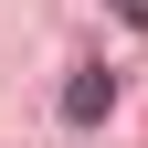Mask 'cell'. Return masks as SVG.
<instances>
[{
  "mask_svg": "<svg viewBox=\"0 0 148 148\" xmlns=\"http://www.w3.org/2000/svg\"><path fill=\"white\" fill-rule=\"evenodd\" d=\"M106 106H116V74L106 64H74L64 74V127H106Z\"/></svg>",
  "mask_w": 148,
  "mask_h": 148,
  "instance_id": "6da1fadb",
  "label": "cell"
},
{
  "mask_svg": "<svg viewBox=\"0 0 148 148\" xmlns=\"http://www.w3.org/2000/svg\"><path fill=\"white\" fill-rule=\"evenodd\" d=\"M106 11H116V21H148V0H106Z\"/></svg>",
  "mask_w": 148,
  "mask_h": 148,
  "instance_id": "7a4b0ae2",
  "label": "cell"
}]
</instances>
